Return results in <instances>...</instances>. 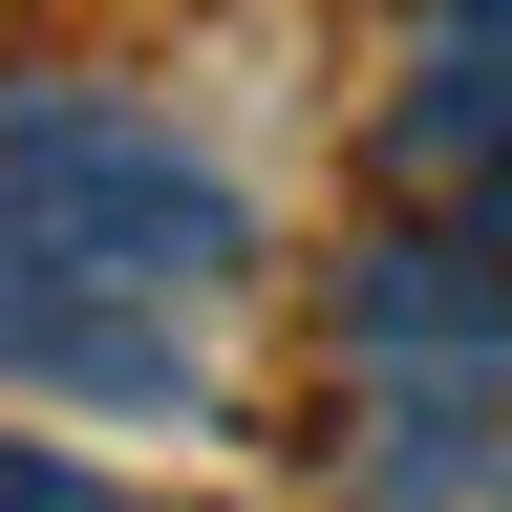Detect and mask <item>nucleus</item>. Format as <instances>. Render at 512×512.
Segmentation results:
<instances>
[{
    "label": "nucleus",
    "instance_id": "1",
    "mask_svg": "<svg viewBox=\"0 0 512 512\" xmlns=\"http://www.w3.org/2000/svg\"><path fill=\"white\" fill-rule=\"evenodd\" d=\"M256 278V192L128 86H0V384L43 406H214V320Z\"/></svg>",
    "mask_w": 512,
    "mask_h": 512
},
{
    "label": "nucleus",
    "instance_id": "2",
    "mask_svg": "<svg viewBox=\"0 0 512 512\" xmlns=\"http://www.w3.org/2000/svg\"><path fill=\"white\" fill-rule=\"evenodd\" d=\"M384 171H406V192H491L512 171V0H427V22H406Z\"/></svg>",
    "mask_w": 512,
    "mask_h": 512
},
{
    "label": "nucleus",
    "instance_id": "3",
    "mask_svg": "<svg viewBox=\"0 0 512 512\" xmlns=\"http://www.w3.org/2000/svg\"><path fill=\"white\" fill-rule=\"evenodd\" d=\"M0 512H128V491H107V470H64L43 427H0Z\"/></svg>",
    "mask_w": 512,
    "mask_h": 512
}]
</instances>
